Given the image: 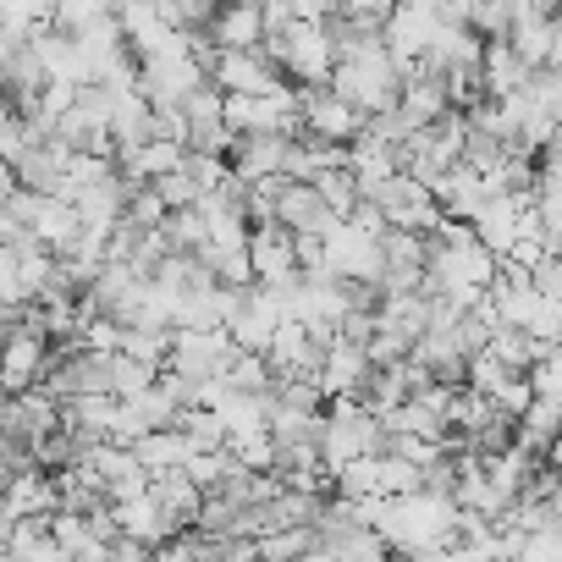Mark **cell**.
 Returning a JSON list of instances; mask_svg holds the SVG:
<instances>
[{
	"mask_svg": "<svg viewBox=\"0 0 562 562\" xmlns=\"http://www.w3.org/2000/svg\"><path fill=\"white\" fill-rule=\"evenodd\" d=\"M370 204L386 215L392 232H430V226L447 221L441 204H436V193H430V182H419V177H408V171L386 177V182L370 193Z\"/></svg>",
	"mask_w": 562,
	"mask_h": 562,
	"instance_id": "obj_5",
	"label": "cell"
},
{
	"mask_svg": "<svg viewBox=\"0 0 562 562\" xmlns=\"http://www.w3.org/2000/svg\"><path fill=\"white\" fill-rule=\"evenodd\" d=\"M397 111H403V122L419 133V127H436L441 116H452V100H447V89H441L436 72H419V78H403Z\"/></svg>",
	"mask_w": 562,
	"mask_h": 562,
	"instance_id": "obj_23",
	"label": "cell"
},
{
	"mask_svg": "<svg viewBox=\"0 0 562 562\" xmlns=\"http://www.w3.org/2000/svg\"><path fill=\"white\" fill-rule=\"evenodd\" d=\"M116 353H127V359H138V364H155V370H166L171 331H160V326H122V342H116Z\"/></svg>",
	"mask_w": 562,
	"mask_h": 562,
	"instance_id": "obj_30",
	"label": "cell"
},
{
	"mask_svg": "<svg viewBox=\"0 0 562 562\" xmlns=\"http://www.w3.org/2000/svg\"><path fill=\"white\" fill-rule=\"evenodd\" d=\"M386 452V419L364 408L359 397H337L326 425H321V463L337 474L353 458H381Z\"/></svg>",
	"mask_w": 562,
	"mask_h": 562,
	"instance_id": "obj_2",
	"label": "cell"
},
{
	"mask_svg": "<svg viewBox=\"0 0 562 562\" xmlns=\"http://www.w3.org/2000/svg\"><path fill=\"white\" fill-rule=\"evenodd\" d=\"M392 7H397V0H337L342 18H364V23H386Z\"/></svg>",
	"mask_w": 562,
	"mask_h": 562,
	"instance_id": "obj_41",
	"label": "cell"
},
{
	"mask_svg": "<svg viewBox=\"0 0 562 562\" xmlns=\"http://www.w3.org/2000/svg\"><path fill=\"white\" fill-rule=\"evenodd\" d=\"M50 370V331L40 315H23V326L0 342V392L18 397V392H34Z\"/></svg>",
	"mask_w": 562,
	"mask_h": 562,
	"instance_id": "obj_4",
	"label": "cell"
},
{
	"mask_svg": "<svg viewBox=\"0 0 562 562\" xmlns=\"http://www.w3.org/2000/svg\"><path fill=\"white\" fill-rule=\"evenodd\" d=\"M243 348L226 337V331H171V353H166V370L171 375H188V381H215L232 370Z\"/></svg>",
	"mask_w": 562,
	"mask_h": 562,
	"instance_id": "obj_8",
	"label": "cell"
},
{
	"mask_svg": "<svg viewBox=\"0 0 562 562\" xmlns=\"http://www.w3.org/2000/svg\"><path fill=\"white\" fill-rule=\"evenodd\" d=\"M293 12V23H331L337 18V0H281Z\"/></svg>",
	"mask_w": 562,
	"mask_h": 562,
	"instance_id": "obj_40",
	"label": "cell"
},
{
	"mask_svg": "<svg viewBox=\"0 0 562 562\" xmlns=\"http://www.w3.org/2000/svg\"><path fill=\"white\" fill-rule=\"evenodd\" d=\"M204 67L221 94H281V67L265 50H215Z\"/></svg>",
	"mask_w": 562,
	"mask_h": 562,
	"instance_id": "obj_9",
	"label": "cell"
},
{
	"mask_svg": "<svg viewBox=\"0 0 562 562\" xmlns=\"http://www.w3.org/2000/svg\"><path fill=\"white\" fill-rule=\"evenodd\" d=\"M381 237H386V232H370V226H359V221H337V226L321 237V243H326V270H331L337 281H381V265H386Z\"/></svg>",
	"mask_w": 562,
	"mask_h": 562,
	"instance_id": "obj_6",
	"label": "cell"
},
{
	"mask_svg": "<svg viewBox=\"0 0 562 562\" xmlns=\"http://www.w3.org/2000/svg\"><path fill=\"white\" fill-rule=\"evenodd\" d=\"M299 562H337V551H326V546H310Z\"/></svg>",
	"mask_w": 562,
	"mask_h": 562,
	"instance_id": "obj_46",
	"label": "cell"
},
{
	"mask_svg": "<svg viewBox=\"0 0 562 562\" xmlns=\"http://www.w3.org/2000/svg\"><path fill=\"white\" fill-rule=\"evenodd\" d=\"M299 122H304L310 138H326V144H353L364 133V116L348 100H337L331 89H304L299 94Z\"/></svg>",
	"mask_w": 562,
	"mask_h": 562,
	"instance_id": "obj_13",
	"label": "cell"
},
{
	"mask_svg": "<svg viewBox=\"0 0 562 562\" xmlns=\"http://www.w3.org/2000/svg\"><path fill=\"white\" fill-rule=\"evenodd\" d=\"M248 265H254L259 288H281L288 276H299V232L276 226V221L248 232Z\"/></svg>",
	"mask_w": 562,
	"mask_h": 562,
	"instance_id": "obj_15",
	"label": "cell"
},
{
	"mask_svg": "<svg viewBox=\"0 0 562 562\" xmlns=\"http://www.w3.org/2000/svg\"><path fill=\"white\" fill-rule=\"evenodd\" d=\"M337 100H348L359 116H375V111H392L397 94H403V72L386 50L381 34L370 40H353L337 50V67H331V83H326Z\"/></svg>",
	"mask_w": 562,
	"mask_h": 562,
	"instance_id": "obj_1",
	"label": "cell"
},
{
	"mask_svg": "<svg viewBox=\"0 0 562 562\" xmlns=\"http://www.w3.org/2000/svg\"><path fill=\"white\" fill-rule=\"evenodd\" d=\"M127 226H138V232H160V221H166V204H160V193L155 188H133L127 193V215H122Z\"/></svg>",
	"mask_w": 562,
	"mask_h": 562,
	"instance_id": "obj_35",
	"label": "cell"
},
{
	"mask_svg": "<svg viewBox=\"0 0 562 562\" xmlns=\"http://www.w3.org/2000/svg\"><path fill=\"white\" fill-rule=\"evenodd\" d=\"M105 562H155V546H144V540H127V535H116L111 540V557Z\"/></svg>",
	"mask_w": 562,
	"mask_h": 562,
	"instance_id": "obj_42",
	"label": "cell"
},
{
	"mask_svg": "<svg viewBox=\"0 0 562 562\" xmlns=\"http://www.w3.org/2000/svg\"><path fill=\"white\" fill-rule=\"evenodd\" d=\"M199 83H210V67L199 50H171V56L138 61V94L149 105H182Z\"/></svg>",
	"mask_w": 562,
	"mask_h": 562,
	"instance_id": "obj_7",
	"label": "cell"
},
{
	"mask_svg": "<svg viewBox=\"0 0 562 562\" xmlns=\"http://www.w3.org/2000/svg\"><path fill=\"white\" fill-rule=\"evenodd\" d=\"M149 188L160 193L166 210H188V204H199V188H193L188 171H171V177H160V182H149Z\"/></svg>",
	"mask_w": 562,
	"mask_h": 562,
	"instance_id": "obj_37",
	"label": "cell"
},
{
	"mask_svg": "<svg viewBox=\"0 0 562 562\" xmlns=\"http://www.w3.org/2000/svg\"><path fill=\"white\" fill-rule=\"evenodd\" d=\"M50 397H111V353H94V348H72L61 364L50 359L45 381H40Z\"/></svg>",
	"mask_w": 562,
	"mask_h": 562,
	"instance_id": "obj_10",
	"label": "cell"
},
{
	"mask_svg": "<svg viewBox=\"0 0 562 562\" xmlns=\"http://www.w3.org/2000/svg\"><path fill=\"white\" fill-rule=\"evenodd\" d=\"M546 72H562V12L551 18V56H546Z\"/></svg>",
	"mask_w": 562,
	"mask_h": 562,
	"instance_id": "obj_45",
	"label": "cell"
},
{
	"mask_svg": "<svg viewBox=\"0 0 562 562\" xmlns=\"http://www.w3.org/2000/svg\"><path fill=\"white\" fill-rule=\"evenodd\" d=\"M177 430L193 441V452H226V419L215 408H182Z\"/></svg>",
	"mask_w": 562,
	"mask_h": 562,
	"instance_id": "obj_31",
	"label": "cell"
},
{
	"mask_svg": "<svg viewBox=\"0 0 562 562\" xmlns=\"http://www.w3.org/2000/svg\"><path fill=\"white\" fill-rule=\"evenodd\" d=\"M540 166H546V171H562V127L540 144Z\"/></svg>",
	"mask_w": 562,
	"mask_h": 562,
	"instance_id": "obj_43",
	"label": "cell"
},
{
	"mask_svg": "<svg viewBox=\"0 0 562 562\" xmlns=\"http://www.w3.org/2000/svg\"><path fill=\"white\" fill-rule=\"evenodd\" d=\"M111 18H116V0H50V29L72 34V40H83L89 29H100Z\"/></svg>",
	"mask_w": 562,
	"mask_h": 562,
	"instance_id": "obj_25",
	"label": "cell"
},
{
	"mask_svg": "<svg viewBox=\"0 0 562 562\" xmlns=\"http://www.w3.org/2000/svg\"><path fill=\"white\" fill-rule=\"evenodd\" d=\"M221 7H226V0H221Z\"/></svg>",
	"mask_w": 562,
	"mask_h": 562,
	"instance_id": "obj_48",
	"label": "cell"
},
{
	"mask_svg": "<svg viewBox=\"0 0 562 562\" xmlns=\"http://www.w3.org/2000/svg\"><path fill=\"white\" fill-rule=\"evenodd\" d=\"M529 281H535V293H546V299L562 304V254H546V259L529 270Z\"/></svg>",
	"mask_w": 562,
	"mask_h": 562,
	"instance_id": "obj_38",
	"label": "cell"
},
{
	"mask_svg": "<svg viewBox=\"0 0 562 562\" xmlns=\"http://www.w3.org/2000/svg\"><path fill=\"white\" fill-rule=\"evenodd\" d=\"M529 78H535V67H529V61H524L507 40H491V45H485V56H480V89H485L491 100L518 94Z\"/></svg>",
	"mask_w": 562,
	"mask_h": 562,
	"instance_id": "obj_22",
	"label": "cell"
},
{
	"mask_svg": "<svg viewBox=\"0 0 562 562\" xmlns=\"http://www.w3.org/2000/svg\"><path fill=\"white\" fill-rule=\"evenodd\" d=\"M61 513V485L45 469H18L7 496H0V518H50Z\"/></svg>",
	"mask_w": 562,
	"mask_h": 562,
	"instance_id": "obj_18",
	"label": "cell"
},
{
	"mask_svg": "<svg viewBox=\"0 0 562 562\" xmlns=\"http://www.w3.org/2000/svg\"><path fill=\"white\" fill-rule=\"evenodd\" d=\"M265 56L288 72L293 83L326 89L331 83V67H337V34H331V23H293L276 45H265Z\"/></svg>",
	"mask_w": 562,
	"mask_h": 562,
	"instance_id": "obj_3",
	"label": "cell"
},
{
	"mask_svg": "<svg viewBox=\"0 0 562 562\" xmlns=\"http://www.w3.org/2000/svg\"><path fill=\"white\" fill-rule=\"evenodd\" d=\"M540 348H546V342H535L529 331H518V326H496V331H491V342H485L480 353H491L496 364H507V370L529 375V364L540 359Z\"/></svg>",
	"mask_w": 562,
	"mask_h": 562,
	"instance_id": "obj_27",
	"label": "cell"
},
{
	"mask_svg": "<svg viewBox=\"0 0 562 562\" xmlns=\"http://www.w3.org/2000/svg\"><path fill=\"white\" fill-rule=\"evenodd\" d=\"M182 160H188V149H182V144H171V138H144L138 149H122L116 171H122L133 188H149V182H160V177L182 171Z\"/></svg>",
	"mask_w": 562,
	"mask_h": 562,
	"instance_id": "obj_20",
	"label": "cell"
},
{
	"mask_svg": "<svg viewBox=\"0 0 562 562\" xmlns=\"http://www.w3.org/2000/svg\"><path fill=\"white\" fill-rule=\"evenodd\" d=\"M83 463L100 474V485H105V496L111 502H127V496H144L149 491V469L133 458V447H122V441H94L89 452H83Z\"/></svg>",
	"mask_w": 562,
	"mask_h": 562,
	"instance_id": "obj_16",
	"label": "cell"
},
{
	"mask_svg": "<svg viewBox=\"0 0 562 562\" xmlns=\"http://www.w3.org/2000/svg\"><path fill=\"white\" fill-rule=\"evenodd\" d=\"M149 491H155V502H160V507L177 518V529L199 518V502H204V491H199V485H193L182 469H171V474H155V480H149Z\"/></svg>",
	"mask_w": 562,
	"mask_h": 562,
	"instance_id": "obj_26",
	"label": "cell"
},
{
	"mask_svg": "<svg viewBox=\"0 0 562 562\" xmlns=\"http://www.w3.org/2000/svg\"><path fill=\"white\" fill-rule=\"evenodd\" d=\"M204 34L215 50H265V7L259 0H226V7H215Z\"/></svg>",
	"mask_w": 562,
	"mask_h": 562,
	"instance_id": "obj_17",
	"label": "cell"
},
{
	"mask_svg": "<svg viewBox=\"0 0 562 562\" xmlns=\"http://www.w3.org/2000/svg\"><path fill=\"white\" fill-rule=\"evenodd\" d=\"M111 518H116V535L144 540V546H166L171 535H182V529H177V518L155 502V491L127 496V502H111Z\"/></svg>",
	"mask_w": 562,
	"mask_h": 562,
	"instance_id": "obj_19",
	"label": "cell"
},
{
	"mask_svg": "<svg viewBox=\"0 0 562 562\" xmlns=\"http://www.w3.org/2000/svg\"><path fill=\"white\" fill-rule=\"evenodd\" d=\"M133 458L149 469V480L155 474H171V469H182L188 458H193V441L177 430V425H166V430H149V436H138L133 441Z\"/></svg>",
	"mask_w": 562,
	"mask_h": 562,
	"instance_id": "obj_24",
	"label": "cell"
},
{
	"mask_svg": "<svg viewBox=\"0 0 562 562\" xmlns=\"http://www.w3.org/2000/svg\"><path fill=\"white\" fill-rule=\"evenodd\" d=\"M12 562H72L50 535H40V540H29V546H12Z\"/></svg>",
	"mask_w": 562,
	"mask_h": 562,
	"instance_id": "obj_39",
	"label": "cell"
},
{
	"mask_svg": "<svg viewBox=\"0 0 562 562\" xmlns=\"http://www.w3.org/2000/svg\"><path fill=\"white\" fill-rule=\"evenodd\" d=\"M408 353H414V337L381 321V326H375V337H370V364H375V370H381V364H403Z\"/></svg>",
	"mask_w": 562,
	"mask_h": 562,
	"instance_id": "obj_34",
	"label": "cell"
},
{
	"mask_svg": "<svg viewBox=\"0 0 562 562\" xmlns=\"http://www.w3.org/2000/svg\"><path fill=\"white\" fill-rule=\"evenodd\" d=\"M408 491H419V463L381 452V496H408Z\"/></svg>",
	"mask_w": 562,
	"mask_h": 562,
	"instance_id": "obj_36",
	"label": "cell"
},
{
	"mask_svg": "<svg viewBox=\"0 0 562 562\" xmlns=\"http://www.w3.org/2000/svg\"><path fill=\"white\" fill-rule=\"evenodd\" d=\"M18 188H23V182H18V166L0 160V210H7V204L18 199Z\"/></svg>",
	"mask_w": 562,
	"mask_h": 562,
	"instance_id": "obj_44",
	"label": "cell"
},
{
	"mask_svg": "<svg viewBox=\"0 0 562 562\" xmlns=\"http://www.w3.org/2000/svg\"><path fill=\"white\" fill-rule=\"evenodd\" d=\"M557 436H562V403H546V397H535V403L518 414V441H524L529 452H546Z\"/></svg>",
	"mask_w": 562,
	"mask_h": 562,
	"instance_id": "obj_28",
	"label": "cell"
},
{
	"mask_svg": "<svg viewBox=\"0 0 562 562\" xmlns=\"http://www.w3.org/2000/svg\"><path fill=\"white\" fill-rule=\"evenodd\" d=\"M474 7H485V0H458V12H463V18H469Z\"/></svg>",
	"mask_w": 562,
	"mask_h": 562,
	"instance_id": "obj_47",
	"label": "cell"
},
{
	"mask_svg": "<svg viewBox=\"0 0 562 562\" xmlns=\"http://www.w3.org/2000/svg\"><path fill=\"white\" fill-rule=\"evenodd\" d=\"M144 138H155V105L138 89H111V144L116 149H138Z\"/></svg>",
	"mask_w": 562,
	"mask_h": 562,
	"instance_id": "obj_21",
	"label": "cell"
},
{
	"mask_svg": "<svg viewBox=\"0 0 562 562\" xmlns=\"http://www.w3.org/2000/svg\"><path fill=\"white\" fill-rule=\"evenodd\" d=\"M293 133H243L226 149V166L237 182H265V177H288Z\"/></svg>",
	"mask_w": 562,
	"mask_h": 562,
	"instance_id": "obj_12",
	"label": "cell"
},
{
	"mask_svg": "<svg viewBox=\"0 0 562 562\" xmlns=\"http://www.w3.org/2000/svg\"><path fill=\"white\" fill-rule=\"evenodd\" d=\"M370 375H375V364H370V348H359V342L337 337V342L326 348L321 370H315V386H321V392L337 403V397H364Z\"/></svg>",
	"mask_w": 562,
	"mask_h": 562,
	"instance_id": "obj_14",
	"label": "cell"
},
{
	"mask_svg": "<svg viewBox=\"0 0 562 562\" xmlns=\"http://www.w3.org/2000/svg\"><path fill=\"white\" fill-rule=\"evenodd\" d=\"M342 215L321 199L315 182H293V177H281L276 182V226H288L299 237H326Z\"/></svg>",
	"mask_w": 562,
	"mask_h": 562,
	"instance_id": "obj_11",
	"label": "cell"
},
{
	"mask_svg": "<svg viewBox=\"0 0 562 562\" xmlns=\"http://www.w3.org/2000/svg\"><path fill=\"white\" fill-rule=\"evenodd\" d=\"M507 45L540 72L546 67V56H551V18L546 12H529V18H518L513 29H507Z\"/></svg>",
	"mask_w": 562,
	"mask_h": 562,
	"instance_id": "obj_29",
	"label": "cell"
},
{
	"mask_svg": "<svg viewBox=\"0 0 562 562\" xmlns=\"http://www.w3.org/2000/svg\"><path fill=\"white\" fill-rule=\"evenodd\" d=\"M315 188H321V199H326V204H331V210H337V215H342V221H348V215H353V204H359V199H364V193H359V182H353V171H348V166H331V171H326V177H315Z\"/></svg>",
	"mask_w": 562,
	"mask_h": 562,
	"instance_id": "obj_33",
	"label": "cell"
},
{
	"mask_svg": "<svg viewBox=\"0 0 562 562\" xmlns=\"http://www.w3.org/2000/svg\"><path fill=\"white\" fill-rule=\"evenodd\" d=\"M155 381H160L155 364H138L127 353H111V397H144Z\"/></svg>",
	"mask_w": 562,
	"mask_h": 562,
	"instance_id": "obj_32",
	"label": "cell"
}]
</instances>
